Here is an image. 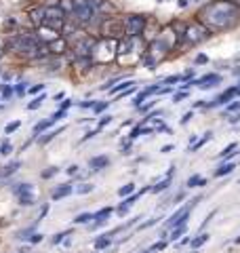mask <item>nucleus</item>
<instances>
[{
  "label": "nucleus",
  "instance_id": "nucleus-1",
  "mask_svg": "<svg viewBox=\"0 0 240 253\" xmlns=\"http://www.w3.org/2000/svg\"><path fill=\"white\" fill-rule=\"evenodd\" d=\"M238 19H240V6L236 2H230V0H217V2L204 6V9L198 13V21L202 23L211 34L234 28Z\"/></svg>",
  "mask_w": 240,
  "mask_h": 253
},
{
  "label": "nucleus",
  "instance_id": "nucleus-2",
  "mask_svg": "<svg viewBox=\"0 0 240 253\" xmlns=\"http://www.w3.org/2000/svg\"><path fill=\"white\" fill-rule=\"evenodd\" d=\"M213 34L209 30H206L202 23L200 21H196V23H192V26H188L186 28V34H183V38L181 41H186L188 44H192V46H196V44H200V42H204V41H209Z\"/></svg>",
  "mask_w": 240,
  "mask_h": 253
},
{
  "label": "nucleus",
  "instance_id": "nucleus-3",
  "mask_svg": "<svg viewBox=\"0 0 240 253\" xmlns=\"http://www.w3.org/2000/svg\"><path fill=\"white\" fill-rule=\"evenodd\" d=\"M66 21H68V15L63 13L57 4L55 6H44V26L46 28L61 32L63 26H66Z\"/></svg>",
  "mask_w": 240,
  "mask_h": 253
},
{
  "label": "nucleus",
  "instance_id": "nucleus-4",
  "mask_svg": "<svg viewBox=\"0 0 240 253\" xmlns=\"http://www.w3.org/2000/svg\"><path fill=\"white\" fill-rule=\"evenodd\" d=\"M124 36L129 38H141L143 32H146V15H129L124 21Z\"/></svg>",
  "mask_w": 240,
  "mask_h": 253
},
{
  "label": "nucleus",
  "instance_id": "nucleus-5",
  "mask_svg": "<svg viewBox=\"0 0 240 253\" xmlns=\"http://www.w3.org/2000/svg\"><path fill=\"white\" fill-rule=\"evenodd\" d=\"M240 97V84H232V86H228L223 93H219L217 97H215L213 101H206L204 104V110H213V108H226L228 104H232L234 99H238Z\"/></svg>",
  "mask_w": 240,
  "mask_h": 253
},
{
  "label": "nucleus",
  "instance_id": "nucleus-6",
  "mask_svg": "<svg viewBox=\"0 0 240 253\" xmlns=\"http://www.w3.org/2000/svg\"><path fill=\"white\" fill-rule=\"evenodd\" d=\"M114 211H116L114 207H101L99 211H95L93 213V224H89V228H91V230H99L101 226L108 224V219H110V215Z\"/></svg>",
  "mask_w": 240,
  "mask_h": 253
},
{
  "label": "nucleus",
  "instance_id": "nucleus-7",
  "mask_svg": "<svg viewBox=\"0 0 240 253\" xmlns=\"http://www.w3.org/2000/svg\"><path fill=\"white\" fill-rule=\"evenodd\" d=\"M36 36H38V41L42 42V44H51L53 41L61 38V32L51 30V28H46V26H40V28L36 30Z\"/></svg>",
  "mask_w": 240,
  "mask_h": 253
},
{
  "label": "nucleus",
  "instance_id": "nucleus-8",
  "mask_svg": "<svg viewBox=\"0 0 240 253\" xmlns=\"http://www.w3.org/2000/svg\"><path fill=\"white\" fill-rule=\"evenodd\" d=\"M55 123H59L57 121V118H55L53 114L49 116V118H44V121H40V123H36L34 125V131H32V133H34V135H32V137H40V135H42V133H46V131H51V126L55 125Z\"/></svg>",
  "mask_w": 240,
  "mask_h": 253
},
{
  "label": "nucleus",
  "instance_id": "nucleus-9",
  "mask_svg": "<svg viewBox=\"0 0 240 253\" xmlns=\"http://www.w3.org/2000/svg\"><path fill=\"white\" fill-rule=\"evenodd\" d=\"M108 167H110V156H106V154H99V156L89 158V169L93 173H99V171L108 169Z\"/></svg>",
  "mask_w": 240,
  "mask_h": 253
},
{
  "label": "nucleus",
  "instance_id": "nucleus-10",
  "mask_svg": "<svg viewBox=\"0 0 240 253\" xmlns=\"http://www.w3.org/2000/svg\"><path fill=\"white\" fill-rule=\"evenodd\" d=\"M11 192L15 194V199H26V196H36L34 194V186L28 184V181H23V184H17V186H13L11 188Z\"/></svg>",
  "mask_w": 240,
  "mask_h": 253
},
{
  "label": "nucleus",
  "instance_id": "nucleus-11",
  "mask_svg": "<svg viewBox=\"0 0 240 253\" xmlns=\"http://www.w3.org/2000/svg\"><path fill=\"white\" fill-rule=\"evenodd\" d=\"M70 194H74V186L72 184H59L51 192V201H63V199H68Z\"/></svg>",
  "mask_w": 240,
  "mask_h": 253
},
{
  "label": "nucleus",
  "instance_id": "nucleus-12",
  "mask_svg": "<svg viewBox=\"0 0 240 253\" xmlns=\"http://www.w3.org/2000/svg\"><path fill=\"white\" fill-rule=\"evenodd\" d=\"M137 199H141V194H139V192H135V194H131V196H126V199H122V203H120L118 207H116V213H118L120 217H124L126 213H129V209L135 205V201H137Z\"/></svg>",
  "mask_w": 240,
  "mask_h": 253
},
{
  "label": "nucleus",
  "instance_id": "nucleus-13",
  "mask_svg": "<svg viewBox=\"0 0 240 253\" xmlns=\"http://www.w3.org/2000/svg\"><path fill=\"white\" fill-rule=\"evenodd\" d=\"M21 169V161H11L9 165H4V167H0V179H9L11 175H15Z\"/></svg>",
  "mask_w": 240,
  "mask_h": 253
},
{
  "label": "nucleus",
  "instance_id": "nucleus-14",
  "mask_svg": "<svg viewBox=\"0 0 240 253\" xmlns=\"http://www.w3.org/2000/svg\"><path fill=\"white\" fill-rule=\"evenodd\" d=\"M66 131V126H57V129H51V131H46V133H42L36 141H38V146H46V144H51V141L59 135V133H63Z\"/></svg>",
  "mask_w": 240,
  "mask_h": 253
},
{
  "label": "nucleus",
  "instance_id": "nucleus-15",
  "mask_svg": "<svg viewBox=\"0 0 240 253\" xmlns=\"http://www.w3.org/2000/svg\"><path fill=\"white\" fill-rule=\"evenodd\" d=\"M211 241V234L209 232H198L196 236H192V241H190V249H194V251H198L202 245H206Z\"/></svg>",
  "mask_w": 240,
  "mask_h": 253
},
{
  "label": "nucleus",
  "instance_id": "nucleus-16",
  "mask_svg": "<svg viewBox=\"0 0 240 253\" xmlns=\"http://www.w3.org/2000/svg\"><path fill=\"white\" fill-rule=\"evenodd\" d=\"M46 46H49L51 55H63V53L68 51V41L61 36V38H57V41H53L51 44H46Z\"/></svg>",
  "mask_w": 240,
  "mask_h": 253
},
{
  "label": "nucleus",
  "instance_id": "nucleus-17",
  "mask_svg": "<svg viewBox=\"0 0 240 253\" xmlns=\"http://www.w3.org/2000/svg\"><path fill=\"white\" fill-rule=\"evenodd\" d=\"M186 234H188V224L186 226H177V228H173V230H169V234H166V241H169V243H179L181 236H186Z\"/></svg>",
  "mask_w": 240,
  "mask_h": 253
},
{
  "label": "nucleus",
  "instance_id": "nucleus-18",
  "mask_svg": "<svg viewBox=\"0 0 240 253\" xmlns=\"http://www.w3.org/2000/svg\"><path fill=\"white\" fill-rule=\"evenodd\" d=\"M110 247H112V239H110V236H106V234H101V236H97V239L93 241V249L95 251H106Z\"/></svg>",
  "mask_w": 240,
  "mask_h": 253
},
{
  "label": "nucleus",
  "instance_id": "nucleus-19",
  "mask_svg": "<svg viewBox=\"0 0 240 253\" xmlns=\"http://www.w3.org/2000/svg\"><path fill=\"white\" fill-rule=\"evenodd\" d=\"M234 169H236V163H234V161H230V163H221L219 167L215 169L213 175H215V177H223V175H230V173L234 171Z\"/></svg>",
  "mask_w": 240,
  "mask_h": 253
},
{
  "label": "nucleus",
  "instance_id": "nucleus-20",
  "mask_svg": "<svg viewBox=\"0 0 240 253\" xmlns=\"http://www.w3.org/2000/svg\"><path fill=\"white\" fill-rule=\"evenodd\" d=\"M131 86H135V81H131V78H124V81H120L118 84H114L110 89V93L112 95H120L122 91H126V89H131Z\"/></svg>",
  "mask_w": 240,
  "mask_h": 253
},
{
  "label": "nucleus",
  "instance_id": "nucleus-21",
  "mask_svg": "<svg viewBox=\"0 0 240 253\" xmlns=\"http://www.w3.org/2000/svg\"><path fill=\"white\" fill-rule=\"evenodd\" d=\"M30 19H32V23H34L36 28L44 26V6H40V9L30 11Z\"/></svg>",
  "mask_w": 240,
  "mask_h": 253
},
{
  "label": "nucleus",
  "instance_id": "nucleus-22",
  "mask_svg": "<svg viewBox=\"0 0 240 253\" xmlns=\"http://www.w3.org/2000/svg\"><path fill=\"white\" fill-rule=\"evenodd\" d=\"M72 221H74V226H89V224H93V213H89V211L78 213Z\"/></svg>",
  "mask_w": 240,
  "mask_h": 253
},
{
  "label": "nucleus",
  "instance_id": "nucleus-23",
  "mask_svg": "<svg viewBox=\"0 0 240 253\" xmlns=\"http://www.w3.org/2000/svg\"><path fill=\"white\" fill-rule=\"evenodd\" d=\"M171 181H173V177H164V179L156 181V184L152 186V192H154V194H160V192H164V190H169Z\"/></svg>",
  "mask_w": 240,
  "mask_h": 253
},
{
  "label": "nucleus",
  "instance_id": "nucleus-24",
  "mask_svg": "<svg viewBox=\"0 0 240 253\" xmlns=\"http://www.w3.org/2000/svg\"><path fill=\"white\" fill-rule=\"evenodd\" d=\"M211 139H213V133H211V131H206L202 137H200V139H196V144H194V146H190V152H192V154H194V152H198V150L202 148V146L206 144V141H211Z\"/></svg>",
  "mask_w": 240,
  "mask_h": 253
},
{
  "label": "nucleus",
  "instance_id": "nucleus-25",
  "mask_svg": "<svg viewBox=\"0 0 240 253\" xmlns=\"http://www.w3.org/2000/svg\"><path fill=\"white\" fill-rule=\"evenodd\" d=\"M202 186H206V179L204 177H200V175H192L188 181H186V188H202Z\"/></svg>",
  "mask_w": 240,
  "mask_h": 253
},
{
  "label": "nucleus",
  "instance_id": "nucleus-26",
  "mask_svg": "<svg viewBox=\"0 0 240 253\" xmlns=\"http://www.w3.org/2000/svg\"><path fill=\"white\" fill-rule=\"evenodd\" d=\"M44 99H46V93H40V95H36V97H34V99H32L30 104H28V110H30V112H34V110H38L40 106L44 104Z\"/></svg>",
  "mask_w": 240,
  "mask_h": 253
},
{
  "label": "nucleus",
  "instance_id": "nucleus-27",
  "mask_svg": "<svg viewBox=\"0 0 240 253\" xmlns=\"http://www.w3.org/2000/svg\"><path fill=\"white\" fill-rule=\"evenodd\" d=\"M131 194H135V184H133V181H129V184H124V186L118 188V196H120V199H126V196H131Z\"/></svg>",
  "mask_w": 240,
  "mask_h": 253
},
{
  "label": "nucleus",
  "instance_id": "nucleus-28",
  "mask_svg": "<svg viewBox=\"0 0 240 253\" xmlns=\"http://www.w3.org/2000/svg\"><path fill=\"white\" fill-rule=\"evenodd\" d=\"M68 236H72V230H61V232H57V234H55L53 239H51V245H55V247H57V245H61L63 241L68 239Z\"/></svg>",
  "mask_w": 240,
  "mask_h": 253
},
{
  "label": "nucleus",
  "instance_id": "nucleus-29",
  "mask_svg": "<svg viewBox=\"0 0 240 253\" xmlns=\"http://www.w3.org/2000/svg\"><path fill=\"white\" fill-rule=\"evenodd\" d=\"M110 104H112V101H97V104H95V108L91 110V112H93L95 116H103V112H106V110L110 108Z\"/></svg>",
  "mask_w": 240,
  "mask_h": 253
},
{
  "label": "nucleus",
  "instance_id": "nucleus-30",
  "mask_svg": "<svg viewBox=\"0 0 240 253\" xmlns=\"http://www.w3.org/2000/svg\"><path fill=\"white\" fill-rule=\"evenodd\" d=\"M234 150H238V144H236V141H232V144H230L228 148H223L221 152L217 154V158H219V161H223V158H226V156H230V154H236Z\"/></svg>",
  "mask_w": 240,
  "mask_h": 253
},
{
  "label": "nucleus",
  "instance_id": "nucleus-31",
  "mask_svg": "<svg viewBox=\"0 0 240 253\" xmlns=\"http://www.w3.org/2000/svg\"><path fill=\"white\" fill-rule=\"evenodd\" d=\"M13 95H15L13 84H2V86H0V97H2L4 101H6V99H11Z\"/></svg>",
  "mask_w": 240,
  "mask_h": 253
},
{
  "label": "nucleus",
  "instance_id": "nucleus-32",
  "mask_svg": "<svg viewBox=\"0 0 240 253\" xmlns=\"http://www.w3.org/2000/svg\"><path fill=\"white\" fill-rule=\"evenodd\" d=\"M166 247H169V241H166V239H158L156 243H152L150 251H152V253H156V251H164Z\"/></svg>",
  "mask_w": 240,
  "mask_h": 253
},
{
  "label": "nucleus",
  "instance_id": "nucleus-33",
  "mask_svg": "<svg viewBox=\"0 0 240 253\" xmlns=\"http://www.w3.org/2000/svg\"><path fill=\"white\" fill-rule=\"evenodd\" d=\"M236 112H240V99H234L232 104H228V106H226V110H223V114H226V116L236 114Z\"/></svg>",
  "mask_w": 240,
  "mask_h": 253
},
{
  "label": "nucleus",
  "instance_id": "nucleus-34",
  "mask_svg": "<svg viewBox=\"0 0 240 253\" xmlns=\"http://www.w3.org/2000/svg\"><path fill=\"white\" fill-rule=\"evenodd\" d=\"M13 89H15V95H17V97H23V95L28 93V83L26 81H21V83H17V84H13Z\"/></svg>",
  "mask_w": 240,
  "mask_h": 253
},
{
  "label": "nucleus",
  "instance_id": "nucleus-35",
  "mask_svg": "<svg viewBox=\"0 0 240 253\" xmlns=\"http://www.w3.org/2000/svg\"><path fill=\"white\" fill-rule=\"evenodd\" d=\"M93 190H95V186H93V184H80V186H76V188H74V192L82 196V194H91Z\"/></svg>",
  "mask_w": 240,
  "mask_h": 253
},
{
  "label": "nucleus",
  "instance_id": "nucleus-36",
  "mask_svg": "<svg viewBox=\"0 0 240 253\" xmlns=\"http://www.w3.org/2000/svg\"><path fill=\"white\" fill-rule=\"evenodd\" d=\"M112 121H114V116H112V114H103V116H99V123H97V129L101 131V129H106V126L112 123Z\"/></svg>",
  "mask_w": 240,
  "mask_h": 253
},
{
  "label": "nucleus",
  "instance_id": "nucleus-37",
  "mask_svg": "<svg viewBox=\"0 0 240 253\" xmlns=\"http://www.w3.org/2000/svg\"><path fill=\"white\" fill-rule=\"evenodd\" d=\"M154 106H156V101H154V99H148L146 104H141V106H139L137 110H139L141 114H146V116H148V114L152 112V108H154Z\"/></svg>",
  "mask_w": 240,
  "mask_h": 253
},
{
  "label": "nucleus",
  "instance_id": "nucleus-38",
  "mask_svg": "<svg viewBox=\"0 0 240 253\" xmlns=\"http://www.w3.org/2000/svg\"><path fill=\"white\" fill-rule=\"evenodd\" d=\"M188 97H190V93H188V91H179V89H177V91L173 93V104H181V101H183V99H188Z\"/></svg>",
  "mask_w": 240,
  "mask_h": 253
},
{
  "label": "nucleus",
  "instance_id": "nucleus-39",
  "mask_svg": "<svg viewBox=\"0 0 240 253\" xmlns=\"http://www.w3.org/2000/svg\"><path fill=\"white\" fill-rule=\"evenodd\" d=\"M158 221H162V217H152V219H148V221H143V224H139V226H137V230H148V228L156 226Z\"/></svg>",
  "mask_w": 240,
  "mask_h": 253
},
{
  "label": "nucleus",
  "instance_id": "nucleus-40",
  "mask_svg": "<svg viewBox=\"0 0 240 253\" xmlns=\"http://www.w3.org/2000/svg\"><path fill=\"white\" fill-rule=\"evenodd\" d=\"M59 173V167H49V169H44L42 173H40V177L42 179H51V177H55Z\"/></svg>",
  "mask_w": 240,
  "mask_h": 253
},
{
  "label": "nucleus",
  "instance_id": "nucleus-41",
  "mask_svg": "<svg viewBox=\"0 0 240 253\" xmlns=\"http://www.w3.org/2000/svg\"><path fill=\"white\" fill-rule=\"evenodd\" d=\"M13 152V146H11V141H0V156H6V154H11Z\"/></svg>",
  "mask_w": 240,
  "mask_h": 253
},
{
  "label": "nucleus",
  "instance_id": "nucleus-42",
  "mask_svg": "<svg viewBox=\"0 0 240 253\" xmlns=\"http://www.w3.org/2000/svg\"><path fill=\"white\" fill-rule=\"evenodd\" d=\"M19 126H21V121H13V123H9L4 126V133H6V135H11V133H15L19 129Z\"/></svg>",
  "mask_w": 240,
  "mask_h": 253
},
{
  "label": "nucleus",
  "instance_id": "nucleus-43",
  "mask_svg": "<svg viewBox=\"0 0 240 253\" xmlns=\"http://www.w3.org/2000/svg\"><path fill=\"white\" fill-rule=\"evenodd\" d=\"M141 129H143V125H141V123H139V125H135L133 129H131V133H129V139H131V141L137 139V137L141 135Z\"/></svg>",
  "mask_w": 240,
  "mask_h": 253
},
{
  "label": "nucleus",
  "instance_id": "nucleus-44",
  "mask_svg": "<svg viewBox=\"0 0 240 253\" xmlns=\"http://www.w3.org/2000/svg\"><path fill=\"white\" fill-rule=\"evenodd\" d=\"M44 86H46V84H42V83L32 84L30 89H28V93H30V95H40V93H44Z\"/></svg>",
  "mask_w": 240,
  "mask_h": 253
},
{
  "label": "nucleus",
  "instance_id": "nucleus-45",
  "mask_svg": "<svg viewBox=\"0 0 240 253\" xmlns=\"http://www.w3.org/2000/svg\"><path fill=\"white\" fill-rule=\"evenodd\" d=\"M95 104H97V101L95 99H84V101H78V108H82V110H93L95 108Z\"/></svg>",
  "mask_w": 240,
  "mask_h": 253
},
{
  "label": "nucleus",
  "instance_id": "nucleus-46",
  "mask_svg": "<svg viewBox=\"0 0 240 253\" xmlns=\"http://www.w3.org/2000/svg\"><path fill=\"white\" fill-rule=\"evenodd\" d=\"M42 241H44V234H42V232H34V234H32L30 239H28L30 245H38V243H42Z\"/></svg>",
  "mask_w": 240,
  "mask_h": 253
},
{
  "label": "nucleus",
  "instance_id": "nucleus-47",
  "mask_svg": "<svg viewBox=\"0 0 240 253\" xmlns=\"http://www.w3.org/2000/svg\"><path fill=\"white\" fill-rule=\"evenodd\" d=\"M131 148H133V141L126 139V141H122V148H120V152H122V154H131Z\"/></svg>",
  "mask_w": 240,
  "mask_h": 253
},
{
  "label": "nucleus",
  "instance_id": "nucleus-48",
  "mask_svg": "<svg viewBox=\"0 0 240 253\" xmlns=\"http://www.w3.org/2000/svg\"><path fill=\"white\" fill-rule=\"evenodd\" d=\"M202 63H209V57H206L204 53H200V55H196V59H194V66H202Z\"/></svg>",
  "mask_w": 240,
  "mask_h": 253
},
{
  "label": "nucleus",
  "instance_id": "nucleus-49",
  "mask_svg": "<svg viewBox=\"0 0 240 253\" xmlns=\"http://www.w3.org/2000/svg\"><path fill=\"white\" fill-rule=\"evenodd\" d=\"M99 133V129H93V131H89V133H84L82 135V139H80V144H84V141H89V139H93L95 135Z\"/></svg>",
  "mask_w": 240,
  "mask_h": 253
},
{
  "label": "nucleus",
  "instance_id": "nucleus-50",
  "mask_svg": "<svg viewBox=\"0 0 240 253\" xmlns=\"http://www.w3.org/2000/svg\"><path fill=\"white\" fill-rule=\"evenodd\" d=\"M192 118H194V110H190V112H186V114H183V118H181V125H188L190 121H192Z\"/></svg>",
  "mask_w": 240,
  "mask_h": 253
},
{
  "label": "nucleus",
  "instance_id": "nucleus-51",
  "mask_svg": "<svg viewBox=\"0 0 240 253\" xmlns=\"http://www.w3.org/2000/svg\"><path fill=\"white\" fill-rule=\"evenodd\" d=\"M181 201H186V192H177V194L173 196V201H171V203H173V205H179Z\"/></svg>",
  "mask_w": 240,
  "mask_h": 253
},
{
  "label": "nucleus",
  "instance_id": "nucleus-52",
  "mask_svg": "<svg viewBox=\"0 0 240 253\" xmlns=\"http://www.w3.org/2000/svg\"><path fill=\"white\" fill-rule=\"evenodd\" d=\"M131 93H135V86H131V89H126V91H122L120 95H116V101H118V99H124V97H129Z\"/></svg>",
  "mask_w": 240,
  "mask_h": 253
},
{
  "label": "nucleus",
  "instance_id": "nucleus-53",
  "mask_svg": "<svg viewBox=\"0 0 240 253\" xmlns=\"http://www.w3.org/2000/svg\"><path fill=\"white\" fill-rule=\"evenodd\" d=\"M72 106H74V101H72V99H66V101H61V104H59V110H66V112H68Z\"/></svg>",
  "mask_w": 240,
  "mask_h": 253
},
{
  "label": "nucleus",
  "instance_id": "nucleus-54",
  "mask_svg": "<svg viewBox=\"0 0 240 253\" xmlns=\"http://www.w3.org/2000/svg\"><path fill=\"white\" fill-rule=\"evenodd\" d=\"M49 209H51V207H49V205H44V207H42V209H40V215H38V219H36V221H42V219L46 217V213H49Z\"/></svg>",
  "mask_w": 240,
  "mask_h": 253
},
{
  "label": "nucleus",
  "instance_id": "nucleus-55",
  "mask_svg": "<svg viewBox=\"0 0 240 253\" xmlns=\"http://www.w3.org/2000/svg\"><path fill=\"white\" fill-rule=\"evenodd\" d=\"M228 123H230V125H236V123H240V112H236V114H230V116H228Z\"/></svg>",
  "mask_w": 240,
  "mask_h": 253
},
{
  "label": "nucleus",
  "instance_id": "nucleus-56",
  "mask_svg": "<svg viewBox=\"0 0 240 253\" xmlns=\"http://www.w3.org/2000/svg\"><path fill=\"white\" fill-rule=\"evenodd\" d=\"M78 165H70V167L66 169V173H68V175H78Z\"/></svg>",
  "mask_w": 240,
  "mask_h": 253
},
{
  "label": "nucleus",
  "instance_id": "nucleus-57",
  "mask_svg": "<svg viewBox=\"0 0 240 253\" xmlns=\"http://www.w3.org/2000/svg\"><path fill=\"white\" fill-rule=\"evenodd\" d=\"M173 150H175V146H162V148H160V152H162V154H169V152H173Z\"/></svg>",
  "mask_w": 240,
  "mask_h": 253
},
{
  "label": "nucleus",
  "instance_id": "nucleus-58",
  "mask_svg": "<svg viewBox=\"0 0 240 253\" xmlns=\"http://www.w3.org/2000/svg\"><path fill=\"white\" fill-rule=\"evenodd\" d=\"M175 169H177V167H175V165H171V167H169V171H166V177H173V173H175Z\"/></svg>",
  "mask_w": 240,
  "mask_h": 253
},
{
  "label": "nucleus",
  "instance_id": "nucleus-59",
  "mask_svg": "<svg viewBox=\"0 0 240 253\" xmlns=\"http://www.w3.org/2000/svg\"><path fill=\"white\" fill-rule=\"evenodd\" d=\"M59 99H66V93H57V95H55V101H59Z\"/></svg>",
  "mask_w": 240,
  "mask_h": 253
},
{
  "label": "nucleus",
  "instance_id": "nucleus-60",
  "mask_svg": "<svg viewBox=\"0 0 240 253\" xmlns=\"http://www.w3.org/2000/svg\"><path fill=\"white\" fill-rule=\"evenodd\" d=\"M179 6L183 9V6H188V0H179Z\"/></svg>",
  "mask_w": 240,
  "mask_h": 253
},
{
  "label": "nucleus",
  "instance_id": "nucleus-61",
  "mask_svg": "<svg viewBox=\"0 0 240 253\" xmlns=\"http://www.w3.org/2000/svg\"><path fill=\"white\" fill-rule=\"evenodd\" d=\"M234 245H240V236H236V239H234Z\"/></svg>",
  "mask_w": 240,
  "mask_h": 253
},
{
  "label": "nucleus",
  "instance_id": "nucleus-62",
  "mask_svg": "<svg viewBox=\"0 0 240 253\" xmlns=\"http://www.w3.org/2000/svg\"><path fill=\"white\" fill-rule=\"evenodd\" d=\"M15 253H28V249H19V251H15Z\"/></svg>",
  "mask_w": 240,
  "mask_h": 253
},
{
  "label": "nucleus",
  "instance_id": "nucleus-63",
  "mask_svg": "<svg viewBox=\"0 0 240 253\" xmlns=\"http://www.w3.org/2000/svg\"><path fill=\"white\" fill-rule=\"evenodd\" d=\"M139 253H152V251H150V249H146V251H139Z\"/></svg>",
  "mask_w": 240,
  "mask_h": 253
}]
</instances>
